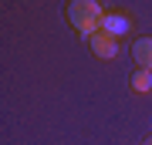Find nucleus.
Wrapping results in <instances>:
<instances>
[{
    "label": "nucleus",
    "mask_w": 152,
    "mask_h": 145,
    "mask_svg": "<svg viewBox=\"0 0 152 145\" xmlns=\"http://www.w3.org/2000/svg\"><path fill=\"white\" fill-rule=\"evenodd\" d=\"M68 20L75 24V31L81 34V37H95L98 31H102V4L98 0H75V4L68 7Z\"/></svg>",
    "instance_id": "f257e3e1"
},
{
    "label": "nucleus",
    "mask_w": 152,
    "mask_h": 145,
    "mask_svg": "<svg viewBox=\"0 0 152 145\" xmlns=\"http://www.w3.org/2000/svg\"><path fill=\"white\" fill-rule=\"evenodd\" d=\"M88 44H91V51L98 54V58H118V37H112V34H105V31H98L95 37H88Z\"/></svg>",
    "instance_id": "f03ea898"
},
{
    "label": "nucleus",
    "mask_w": 152,
    "mask_h": 145,
    "mask_svg": "<svg viewBox=\"0 0 152 145\" xmlns=\"http://www.w3.org/2000/svg\"><path fill=\"white\" fill-rule=\"evenodd\" d=\"M132 58L142 71H152V37H139L132 44Z\"/></svg>",
    "instance_id": "7ed1b4c3"
},
{
    "label": "nucleus",
    "mask_w": 152,
    "mask_h": 145,
    "mask_svg": "<svg viewBox=\"0 0 152 145\" xmlns=\"http://www.w3.org/2000/svg\"><path fill=\"white\" fill-rule=\"evenodd\" d=\"M129 27H132V20H129L125 14H108V17L102 20V31H105V34H112V37H122Z\"/></svg>",
    "instance_id": "20e7f679"
},
{
    "label": "nucleus",
    "mask_w": 152,
    "mask_h": 145,
    "mask_svg": "<svg viewBox=\"0 0 152 145\" xmlns=\"http://www.w3.org/2000/svg\"><path fill=\"white\" fill-rule=\"evenodd\" d=\"M132 88H135L139 95H145V91H152V71H135V74H132Z\"/></svg>",
    "instance_id": "39448f33"
},
{
    "label": "nucleus",
    "mask_w": 152,
    "mask_h": 145,
    "mask_svg": "<svg viewBox=\"0 0 152 145\" xmlns=\"http://www.w3.org/2000/svg\"><path fill=\"white\" fill-rule=\"evenodd\" d=\"M145 145H152V138H145Z\"/></svg>",
    "instance_id": "423d86ee"
}]
</instances>
